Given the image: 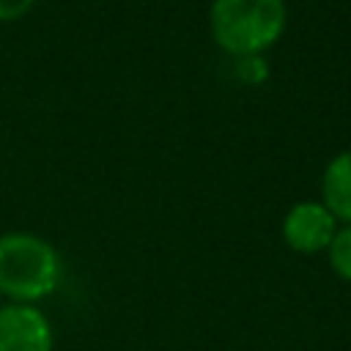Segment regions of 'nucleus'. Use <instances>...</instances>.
I'll list each match as a JSON object with an SVG mask.
<instances>
[{"instance_id": "2", "label": "nucleus", "mask_w": 351, "mask_h": 351, "mask_svg": "<svg viewBox=\"0 0 351 351\" xmlns=\"http://www.w3.org/2000/svg\"><path fill=\"white\" fill-rule=\"evenodd\" d=\"M63 263L52 241L27 230L0 233V296L38 304L60 285Z\"/></svg>"}, {"instance_id": "8", "label": "nucleus", "mask_w": 351, "mask_h": 351, "mask_svg": "<svg viewBox=\"0 0 351 351\" xmlns=\"http://www.w3.org/2000/svg\"><path fill=\"white\" fill-rule=\"evenodd\" d=\"M0 299H3V296H0Z\"/></svg>"}, {"instance_id": "6", "label": "nucleus", "mask_w": 351, "mask_h": 351, "mask_svg": "<svg viewBox=\"0 0 351 351\" xmlns=\"http://www.w3.org/2000/svg\"><path fill=\"white\" fill-rule=\"evenodd\" d=\"M326 258H329V266L332 271L351 282V225H340L337 233L332 236L329 247H326Z\"/></svg>"}, {"instance_id": "3", "label": "nucleus", "mask_w": 351, "mask_h": 351, "mask_svg": "<svg viewBox=\"0 0 351 351\" xmlns=\"http://www.w3.org/2000/svg\"><path fill=\"white\" fill-rule=\"evenodd\" d=\"M337 228L340 222L321 200H299L285 211L280 233L288 250L299 255H315V252H326Z\"/></svg>"}, {"instance_id": "1", "label": "nucleus", "mask_w": 351, "mask_h": 351, "mask_svg": "<svg viewBox=\"0 0 351 351\" xmlns=\"http://www.w3.org/2000/svg\"><path fill=\"white\" fill-rule=\"evenodd\" d=\"M285 25V0H211L208 5V33L236 60L271 49L282 38Z\"/></svg>"}, {"instance_id": "7", "label": "nucleus", "mask_w": 351, "mask_h": 351, "mask_svg": "<svg viewBox=\"0 0 351 351\" xmlns=\"http://www.w3.org/2000/svg\"><path fill=\"white\" fill-rule=\"evenodd\" d=\"M36 3L38 0H0V25L25 19L36 8Z\"/></svg>"}, {"instance_id": "5", "label": "nucleus", "mask_w": 351, "mask_h": 351, "mask_svg": "<svg viewBox=\"0 0 351 351\" xmlns=\"http://www.w3.org/2000/svg\"><path fill=\"white\" fill-rule=\"evenodd\" d=\"M340 225H351V148L335 154L321 173L318 197Z\"/></svg>"}, {"instance_id": "4", "label": "nucleus", "mask_w": 351, "mask_h": 351, "mask_svg": "<svg viewBox=\"0 0 351 351\" xmlns=\"http://www.w3.org/2000/svg\"><path fill=\"white\" fill-rule=\"evenodd\" d=\"M55 329L38 304L0 307V351H52Z\"/></svg>"}]
</instances>
